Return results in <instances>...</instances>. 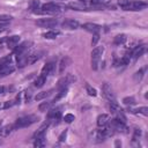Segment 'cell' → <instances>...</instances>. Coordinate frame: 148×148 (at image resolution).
I'll use <instances>...</instances> for the list:
<instances>
[{"label": "cell", "mask_w": 148, "mask_h": 148, "mask_svg": "<svg viewBox=\"0 0 148 148\" xmlns=\"http://www.w3.org/2000/svg\"><path fill=\"white\" fill-rule=\"evenodd\" d=\"M103 52H104V47L103 46H96L92 50V52H91V68L94 71L98 69Z\"/></svg>", "instance_id": "obj_1"}, {"label": "cell", "mask_w": 148, "mask_h": 148, "mask_svg": "<svg viewBox=\"0 0 148 148\" xmlns=\"http://www.w3.org/2000/svg\"><path fill=\"white\" fill-rule=\"evenodd\" d=\"M38 120V117L34 116V114H30V116H24V117H21L18 118L15 124H14V128H22V127H28L30 126L31 124L36 123Z\"/></svg>", "instance_id": "obj_2"}, {"label": "cell", "mask_w": 148, "mask_h": 148, "mask_svg": "<svg viewBox=\"0 0 148 148\" xmlns=\"http://www.w3.org/2000/svg\"><path fill=\"white\" fill-rule=\"evenodd\" d=\"M61 7L56 2H46L42 6V14H56L59 13Z\"/></svg>", "instance_id": "obj_3"}, {"label": "cell", "mask_w": 148, "mask_h": 148, "mask_svg": "<svg viewBox=\"0 0 148 148\" xmlns=\"http://www.w3.org/2000/svg\"><path fill=\"white\" fill-rule=\"evenodd\" d=\"M147 7V2L141 1V0H131V2L125 6L123 9L124 10H141Z\"/></svg>", "instance_id": "obj_4"}, {"label": "cell", "mask_w": 148, "mask_h": 148, "mask_svg": "<svg viewBox=\"0 0 148 148\" xmlns=\"http://www.w3.org/2000/svg\"><path fill=\"white\" fill-rule=\"evenodd\" d=\"M102 92H103L104 97H105L109 102L116 101V95H114V92H113V89L111 88V86H110L108 82L103 83V86H102Z\"/></svg>", "instance_id": "obj_5"}, {"label": "cell", "mask_w": 148, "mask_h": 148, "mask_svg": "<svg viewBox=\"0 0 148 148\" xmlns=\"http://www.w3.org/2000/svg\"><path fill=\"white\" fill-rule=\"evenodd\" d=\"M36 23L37 25L42 28H53L58 24V20L57 18H39Z\"/></svg>", "instance_id": "obj_6"}, {"label": "cell", "mask_w": 148, "mask_h": 148, "mask_svg": "<svg viewBox=\"0 0 148 148\" xmlns=\"http://www.w3.org/2000/svg\"><path fill=\"white\" fill-rule=\"evenodd\" d=\"M30 45H31L30 42H23V43H21V44H17V45L14 47V54H15V56H20V54L24 53V52L29 49Z\"/></svg>", "instance_id": "obj_7"}, {"label": "cell", "mask_w": 148, "mask_h": 148, "mask_svg": "<svg viewBox=\"0 0 148 148\" xmlns=\"http://www.w3.org/2000/svg\"><path fill=\"white\" fill-rule=\"evenodd\" d=\"M62 27L66 28V29H71L72 30V29H77L80 27V23L77 21L73 20V18H67V20H65L62 22Z\"/></svg>", "instance_id": "obj_8"}, {"label": "cell", "mask_w": 148, "mask_h": 148, "mask_svg": "<svg viewBox=\"0 0 148 148\" xmlns=\"http://www.w3.org/2000/svg\"><path fill=\"white\" fill-rule=\"evenodd\" d=\"M82 28H83L84 30L91 32V34H96V32H99V31H101V28H102V27L98 25V24H95V23H84V24L82 25Z\"/></svg>", "instance_id": "obj_9"}, {"label": "cell", "mask_w": 148, "mask_h": 148, "mask_svg": "<svg viewBox=\"0 0 148 148\" xmlns=\"http://www.w3.org/2000/svg\"><path fill=\"white\" fill-rule=\"evenodd\" d=\"M61 118V111H60V108H58V109H53V110H51V111H49V113H47V119L50 120V121H52V120H59Z\"/></svg>", "instance_id": "obj_10"}, {"label": "cell", "mask_w": 148, "mask_h": 148, "mask_svg": "<svg viewBox=\"0 0 148 148\" xmlns=\"http://www.w3.org/2000/svg\"><path fill=\"white\" fill-rule=\"evenodd\" d=\"M14 71H15V67H14V65H12L10 62H9V64H6L5 66L0 67V77H2V76H6V75L10 74V73H13Z\"/></svg>", "instance_id": "obj_11"}, {"label": "cell", "mask_w": 148, "mask_h": 148, "mask_svg": "<svg viewBox=\"0 0 148 148\" xmlns=\"http://www.w3.org/2000/svg\"><path fill=\"white\" fill-rule=\"evenodd\" d=\"M72 81H74V77H73L72 75H67L66 77H62V79H60V80L58 81V88H59V89L67 88V86H68Z\"/></svg>", "instance_id": "obj_12"}, {"label": "cell", "mask_w": 148, "mask_h": 148, "mask_svg": "<svg viewBox=\"0 0 148 148\" xmlns=\"http://www.w3.org/2000/svg\"><path fill=\"white\" fill-rule=\"evenodd\" d=\"M143 51H145V46H143V45H140V46L134 47V49L130 52V56H131V58H133L134 60H136V59L143 53Z\"/></svg>", "instance_id": "obj_13"}, {"label": "cell", "mask_w": 148, "mask_h": 148, "mask_svg": "<svg viewBox=\"0 0 148 148\" xmlns=\"http://www.w3.org/2000/svg\"><path fill=\"white\" fill-rule=\"evenodd\" d=\"M6 40H7V46H8L9 49H14V47L18 44V42H20V36L14 35V36L8 37Z\"/></svg>", "instance_id": "obj_14"}, {"label": "cell", "mask_w": 148, "mask_h": 148, "mask_svg": "<svg viewBox=\"0 0 148 148\" xmlns=\"http://www.w3.org/2000/svg\"><path fill=\"white\" fill-rule=\"evenodd\" d=\"M53 68H54V64H53V62H47V64L44 65V67L42 68V75H44V76L47 77V75H50V74L52 73Z\"/></svg>", "instance_id": "obj_15"}, {"label": "cell", "mask_w": 148, "mask_h": 148, "mask_svg": "<svg viewBox=\"0 0 148 148\" xmlns=\"http://www.w3.org/2000/svg\"><path fill=\"white\" fill-rule=\"evenodd\" d=\"M106 124H109V116L105 114V113L99 114V116L97 117V126L103 127V126H105Z\"/></svg>", "instance_id": "obj_16"}, {"label": "cell", "mask_w": 148, "mask_h": 148, "mask_svg": "<svg viewBox=\"0 0 148 148\" xmlns=\"http://www.w3.org/2000/svg\"><path fill=\"white\" fill-rule=\"evenodd\" d=\"M69 64H71V59H69L68 57L62 58L61 61H60V65H59V72H60V73H64V71L67 68V66H68Z\"/></svg>", "instance_id": "obj_17"}, {"label": "cell", "mask_w": 148, "mask_h": 148, "mask_svg": "<svg viewBox=\"0 0 148 148\" xmlns=\"http://www.w3.org/2000/svg\"><path fill=\"white\" fill-rule=\"evenodd\" d=\"M52 104H53V101L51 102V101H46V102H42L39 105H38V110L39 111H42V112H45V111H49L50 110V108L52 106Z\"/></svg>", "instance_id": "obj_18"}, {"label": "cell", "mask_w": 148, "mask_h": 148, "mask_svg": "<svg viewBox=\"0 0 148 148\" xmlns=\"http://www.w3.org/2000/svg\"><path fill=\"white\" fill-rule=\"evenodd\" d=\"M14 130V125H7V126H5V127H2L1 130H0V136H8L10 133H12V131Z\"/></svg>", "instance_id": "obj_19"}, {"label": "cell", "mask_w": 148, "mask_h": 148, "mask_svg": "<svg viewBox=\"0 0 148 148\" xmlns=\"http://www.w3.org/2000/svg\"><path fill=\"white\" fill-rule=\"evenodd\" d=\"M68 7L72 8V9H75V10H87L88 9L81 2H71V3H68Z\"/></svg>", "instance_id": "obj_20"}, {"label": "cell", "mask_w": 148, "mask_h": 148, "mask_svg": "<svg viewBox=\"0 0 148 148\" xmlns=\"http://www.w3.org/2000/svg\"><path fill=\"white\" fill-rule=\"evenodd\" d=\"M126 40H127L126 35L121 34V35H118V36H116V37H114L113 43H114V45H123V44H124Z\"/></svg>", "instance_id": "obj_21"}, {"label": "cell", "mask_w": 148, "mask_h": 148, "mask_svg": "<svg viewBox=\"0 0 148 148\" xmlns=\"http://www.w3.org/2000/svg\"><path fill=\"white\" fill-rule=\"evenodd\" d=\"M45 82H46V76H44V75L40 74V75L35 80V87H36V88H40V87L44 86Z\"/></svg>", "instance_id": "obj_22"}, {"label": "cell", "mask_w": 148, "mask_h": 148, "mask_svg": "<svg viewBox=\"0 0 148 148\" xmlns=\"http://www.w3.org/2000/svg\"><path fill=\"white\" fill-rule=\"evenodd\" d=\"M59 34H60V32H59V31H57V30H51V31L45 32V34L43 35V37H44V38H46V39H53V38H56Z\"/></svg>", "instance_id": "obj_23"}, {"label": "cell", "mask_w": 148, "mask_h": 148, "mask_svg": "<svg viewBox=\"0 0 148 148\" xmlns=\"http://www.w3.org/2000/svg\"><path fill=\"white\" fill-rule=\"evenodd\" d=\"M131 112H133V113H141L143 116H148V108L147 106H142V108H139V109L131 110Z\"/></svg>", "instance_id": "obj_24"}, {"label": "cell", "mask_w": 148, "mask_h": 148, "mask_svg": "<svg viewBox=\"0 0 148 148\" xmlns=\"http://www.w3.org/2000/svg\"><path fill=\"white\" fill-rule=\"evenodd\" d=\"M51 91H52V90H49V91H42V92H39V94H37V95L35 96V99H36V101H40V99H43V98H46L47 96H50Z\"/></svg>", "instance_id": "obj_25"}, {"label": "cell", "mask_w": 148, "mask_h": 148, "mask_svg": "<svg viewBox=\"0 0 148 148\" xmlns=\"http://www.w3.org/2000/svg\"><path fill=\"white\" fill-rule=\"evenodd\" d=\"M67 95V88H62V89H60V91H59V94L54 97V99H53V102H58L60 98H62V97H65Z\"/></svg>", "instance_id": "obj_26"}, {"label": "cell", "mask_w": 148, "mask_h": 148, "mask_svg": "<svg viewBox=\"0 0 148 148\" xmlns=\"http://www.w3.org/2000/svg\"><path fill=\"white\" fill-rule=\"evenodd\" d=\"M45 136L43 138H35V142H34V146L39 148V147H44V143H45Z\"/></svg>", "instance_id": "obj_27"}, {"label": "cell", "mask_w": 148, "mask_h": 148, "mask_svg": "<svg viewBox=\"0 0 148 148\" xmlns=\"http://www.w3.org/2000/svg\"><path fill=\"white\" fill-rule=\"evenodd\" d=\"M86 90H87L88 95H90V96H96V95H97L96 89H95V88H92L90 84H86Z\"/></svg>", "instance_id": "obj_28"}, {"label": "cell", "mask_w": 148, "mask_h": 148, "mask_svg": "<svg viewBox=\"0 0 148 148\" xmlns=\"http://www.w3.org/2000/svg\"><path fill=\"white\" fill-rule=\"evenodd\" d=\"M10 61H12V57H10V56H6V57L0 58V67L5 66L6 64H9Z\"/></svg>", "instance_id": "obj_29"}, {"label": "cell", "mask_w": 148, "mask_h": 148, "mask_svg": "<svg viewBox=\"0 0 148 148\" xmlns=\"http://www.w3.org/2000/svg\"><path fill=\"white\" fill-rule=\"evenodd\" d=\"M143 73H145V68H141V69H139L135 74H134V80L138 82V81H140L141 79H142V76H143Z\"/></svg>", "instance_id": "obj_30"}, {"label": "cell", "mask_w": 148, "mask_h": 148, "mask_svg": "<svg viewBox=\"0 0 148 148\" xmlns=\"http://www.w3.org/2000/svg\"><path fill=\"white\" fill-rule=\"evenodd\" d=\"M123 103L126 104V105H133V104L135 103V99H134L133 96H131V97H125V98L123 99Z\"/></svg>", "instance_id": "obj_31"}, {"label": "cell", "mask_w": 148, "mask_h": 148, "mask_svg": "<svg viewBox=\"0 0 148 148\" xmlns=\"http://www.w3.org/2000/svg\"><path fill=\"white\" fill-rule=\"evenodd\" d=\"M90 2L92 5H97V6H101V5H108L110 2V0H90Z\"/></svg>", "instance_id": "obj_32"}, {"label": "cell", "mask_w": 148, "mask_h": 148, "mask_svg": "<svg viewBox=\"0 0 148 148\" xmlns=\"http://www.w3.org/2000/svg\"><path fill=\"white\" fill-rule=\"evenodd\" d=\"M13 17L10 15H7V14H1L0 15V22H9Z\"/></svg>", "instance_id": "obj_33"}, {"label": "cell", "mask_w": 148, "mask_h": 148, "mask_svg": "<svg viewBox=\"0 0 148 148\" xmlns=\"http://www.w3.org/2000/svg\"><path fill=\"white\" fill-rule=\"evenodd\" d=\"M74 114H72V113H67V114H65V117H64V120L66 121V123H72L73 120H74Z\"/></svg>", "instance_id": "obj_34"}, {"label": "cell", "mask_w": 148, "mask_h": 148, "mask_svg": "<svg viewBox=\"0 0 148 148\" xmlns=\"http://www.w3.org/2000/svg\"><path fill=\"white\" fill-rule=\"evenodd\" d=\"M15 103H16L15 101H7V102H5V103H3V105H2V108H3V109H8V108H10V106H13V105H14Z\"/></svg>", "instance_id": "obj_35"}, {"label": "cell", "mask_w": 148, "mask_h": 148, "mask_svg": "<svg viewBox=\"0 0 148 148\" xmlns=\"http://www.w3.org/2000/svg\"><path fill=\"white\" fill-rule=\"evenodd\" d=\"M130 2H131V0H118V5H119L121 8H124L125 6H127Z\"/></svg>", "instance_id": "obj_36"}, {"label": "cell", "mask_w": 148, "mask_h": 148, "mask_svg": "<svg viewBox=\"0 0 148 148\" xmlns=\"http://www.w3.org/2000/svg\"><path fill=\"white\" fill-rule=\"evenodd\" d=\"M98 39H99V32L94 34V39L91 40V44H92V45H96V43H97Z\"/></svg>", "instance_id": "obj_37"}, {"label": "cell", "mask_w": 148, "mask_h": 148, "mask_svg": "<svg viewBox=\"0 0 148 148\" xmlns=\"http://www.w3.org/2000/svg\"><path fill=\"white\" fill-rule=\"evenodd\" d=\"M66 135H67V131L65 130L61 134H60V136H59V141L60 142H62V141H65V139H66Z\"/></svg>", "instance_id": "obj_38"}, {"label": "cell", "mask_w": 148, "mask_h": 148, "mask_svg": "<svg viewBox=\"0 0 148 148\" xmlns=\"http://www.w3.org/2000/svg\"><path fill=\"white\" fill-rule=\"evenodd\" d=\"M7 22H0V32L1 31H3V30H6L7 29Z\"/></svg>", "instance_id": "obj_39"}, {"label": "cell", "mask_w": 148, "mask_h": 148, "mask_svg": "<svg viewBox=\"0 0 148 148\" xmlns=\"http://www.w3.org/2000/svg\"><path fill=\"white\" fill-rule=\"evenodd\" d=\"M3 91H5V87H3V86H0V95H1Z\"/></svg>", "instance_id": "obj_40"}, {"label": "cell", "mask_w": 148, "mask_h": 148, "mask_svg": "<svg viewBox=\"0 0 148 148\" xmlns=\"http://www.w3.org/2000/svg\"><path fill=\"white\" fill-rule=\"evenodd\" d=\"M1 124H2V121H1V120H0V126H1Z\"/></svg>", "instance_id": "obj_41"}, {"label": "cell", "mask_w": 148, "mask_h": 148, "mask_svg": "<svg viewBox=\"0 0 148 148\" xmlns=\"http://www.w3.org/2000/svg\"><path fill=\"white\" fill-rule=\"evenodd\" d=\"M0 109H2V105H1V104H0Z\"/></svg>", "instance_id": "obj_42"}]
</instances>
